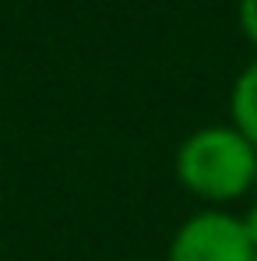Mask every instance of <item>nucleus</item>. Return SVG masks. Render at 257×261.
Masks as SVG:
<instances>
[{
    "mask_svg": "<svg viewBox=\"0 0 257 261\" xmlns=\"http://www.w3.org/2000/svg\"><path fill=\"white\" fill-rule=\"evenodd\" d=\"M229 124L257 148V57L236 74L229 88Z\"/></svg>",
    "mask_w": 257,
    "mask_h": 261,
    "instance_id": "3",
    "label": "nucleus"
},
{
    "mask_svg": "<svg viewBox=\"0 0 257 261\" xmlns=\"http://www.w3.org/2000/svg\"><path fill=\"white\" fill-rule=\"evenodd\" d=\"M236 21L243 39L257 49V0H236Z\"/></svg>",
    "mask_w": 257,
    "mask_h": 261,
    "instance_id": "4",
    "label": "nucleus"
},
{
    "mask_svg": "<svg viewBox=\"0 0 257 261\" xmlns=\"http://www.w3.org/2000/svg\"><path fill=\"white\" fill-rule=\"evenodd\" d=\"M243 233H247V240H250V247H254V254H257V198L247 205V212H243Z\"/></svg>",
    "mask_w": 257,
    "mask_h": 261,
    "instance_id": "5",
    "label": "nucleus"
},
{
    "mask_svg": "<svg viewBox=\"0 0 257 261\" xmlns=\"http://www.w3.org/2000/svg\"><path fill=\"white\" fill-rule=\"evenodd\" d=\"M254 194H257V184H254Z\"/></svg>",
    "mask_w": 257,
    "mask_h": 261,
    "instance_id": "6",
    "label": "nucleus"
},
{
    "mask_svg": "<svg viewBox=\"0 0 257 261\" xmlns=\"http://www.w3.org/2000/svg\"><path fill=\"white\" fill-rule=\"evenodd\" d=\"M173 176L190 198L205 201V208H229L254 194L257 148L233 124H208L176 145Z\"/></svg>",
    "mask_w": 257,
    "mask_h": 261,
    "instance_id": "1",
    "label": "nucleus"
},
{
    "mask_svg": "<svg viewBox=\"0 0 257 261\" xmlns=\"http://www.w3.org/2000/svg\"><path fill=\"white\" fill-rule=\"evenodd\" d=\"M166 261H254V247L236 212L197 208L173 229Z\"/></svg>",
    "mask_w": 257,
    "mask_h": 261,
    "instance_id": "2",
    "label": "nucleus"
},
{
    "mask_svg": "<svg viewBox=\"0 0 257 261\" xmlns=\"http://www.w3.org/2000/svg\"><path fill=\"white\" fill-rule=\"evenodd\" d=\"M254 261H257V254H254Z\"/></svg>",
    "mask_w": 257,
    "mask_h": 261,
    "instance_id": "7",
    "label": "nucleus"
}]
</instances>
